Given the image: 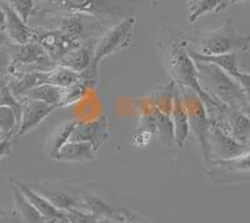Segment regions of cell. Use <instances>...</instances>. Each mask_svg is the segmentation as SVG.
<instances>
[{
	"mask_svg": "<svg viewBox=\"0 0 250 223\" xmlns=\"http://www.w3.org/2000/svg\"><path fill=\"white\" fill-rule=\"evenodd\" d=\"M19 120L17 114L8 107L0 106V129L4 132L5 137L12 138L17 134Z\"/></svg>",
	"mask_w": 250,
	"mask_h": 223,
	"instance_id": "obj_28",
	"label": "cell"
},
{
	"mask_svg": "<svg viewBox=\"0 0 250 223\" xmlns=\"http://www.w3.org/2000/svg\"><path fill=\"white\" fill-rule=\"evenodd\" d=\"M0 223H26L15 208L8 209L0 207Z\"/></svg>",
	"mask_w": 250,
	"mask_h": 223,
	"instance_id": "obj_32",
	"label": "cell"
},
{
	"mask_svg": "<svg viewBox=\"0 0 250 223\" xmlns=\"http://www.w3.org/2000/svg\"><path fill=\"white\" fill-rule=\"evenodd\" d=\"M171 120L174 127V140L178 147H183L185 140L190 135V124H189V117H188L187 108L183 102L182 94L179 88L175 86L174 90V102L173 111H171Z\"/></svg>",
	"mask_w": 250,
	"mask_h": 223,
	"instance_id": "obj_17",
	"label": "cell"
},
{
	"mask_svg": "<svg viewBox=\"0 0 250 223\" xmlns=\"http://www.w3.org/2000/svg\"><path fill=\"white\" fill-rule=\"evenodd\" d=\"M77 123V120H69V122H65L64 124L58 127V129L53 132L48 144L49 156L53 159H55V157H57L60 149L62 148V146H65L70 140V137L73 134V131H74Z\"/></svg>",
	"mask_w": 250,
	"mask_h": 223,
	"instance_id": "obj_24",
	"label": "cell"
},
{
	"mask_svg": "<svg viewBox=\"0 0 250 223\" xmlns=\"http://www.w3.org/2000/svg\"><path fill=\"white\" fill-rule=\"evenodd\" d=\"M10 139L12 138H4L3 140H0V160L10 155V152H12V142H10Z\"/></svg>",
	"mask_w": 250,
	"mask_h": 223,
	"instance_id": "obj_35",
	"label": "cell"
},
{
	"mask_svg": "<svg viewBox=\"0 0 250 223\" xmlns=\"http://www.w3.org/2000/svg\"><path fill=\"white\" fill-rule=\"evenodd\" d=\"M12 182H14V183L19 187L20 191L23 192L24 196L29 200V202H30V203L33 204L38 211H39L40 215L45 218L46 222L68 223V216H66V212L57 208V207H55L53 203H50L46 198H44L43 196L39 195L38 192H35L28 183L23 182V180L15 179V178H13Z\"/></svg>",
	"mask_w": 250,
	"mask_h": 223,
	"instance_id": "obj_15",
	"label": "cell"
},
{
	"mask_svg": "<svg viewBox=\"0 0 250 223\" xmlns=\"http://www.w3.org/2000/svg\"><path fill=\"white\" fill-rule=\"evenodd\" d=\"M109 138V120L105 115L98 117L97 119L78 122L75 126L71 142H85L91 144L95 151H99Z\"/></svg>",
	"mask_w": 250,
	"mask_h": 223,
	"instance_id": "obj_12",
	"label": "cell"
},
{
	"mask_svg": "<svg viewBox=\"0 0 250 223\" xmlns=\"http://www.w3.org/2000/svg\"><path fill=\"white\" fill-rule=\"evenodd\" d=\"M9 43V39L6 37L5 32H0V49H3Z\"/></svg>",
	"mask_w": 250,
	"mask_h": 223,
	"instance_id": "obj_37",
	"label": "cell"
},
{
	"mask_svg": "<svg viewBox=\"0 0 250 223\" xmlns=\"http://www.w3.org/2000/svg\"><path fill=\"white\" fill-rule=\"evenodd\" d=\"M91 60H93V46H90L89 44H82L66 53L58 62V66L65 67L74 72L83 73L90 67Z\"/></svg>",
	"mask_w": 250,
	"mask_h": 223,
	"instance_id": "obj_20",
	"label": "cell"
},
{
	"mask_svg": "<svg viewBox=\"0 0 250 223\" xmlns=\"http://www.w3.org/2000/svg\"><path fill=\"white\" fill-rule=\"evenodd\" d=\"M80 80H83L82 73L74 72L65 67L57 66L49 72V83L60 87V88H68L73 84L79 83Z\"/></svg>",
	"mask_w": 250,
	"mask_h": 223,
	"instance_id": "obj_25",
	"label": "cell"
},
{
	"mask_svg": "<svg viewBox=\"0 0 250 223\" xmlns=\"http://www.w3.org/2000/svg\"><path fill=\"white\" fill-rule=\"evenodd\" d=\"M97 151L91 144L85 142H71L69 140L65 146H62L55 159L64 162H86L95 158Z\"/></svg>",
	"mask_w": 250,
	"mask_h": 223,
	"instance_id": "obj_21",
	"label": "cell"
},
{
	"mask_svg": "<svg viewBox=\"0 0 250 223\" xmlns=\"http://www.w3.org/2000/svg\"><path fill=\"white\" fill-rule=\"evenodd\" d=\"M0 1L9 4L28 24L30 17L35 15V0H0Z\"/></svg>",
	"mask_w": 250,
	"mask_h": 223,
	"instance_id": "obj_30",
	"label": "cell"
},
{
	"mask_svg": "<svg viewBox=\"0 0 250 223\" xmlns=\"http://www.w3.org/2000/svg\"><path fill=\"white\" fill-rule=\"evenodd\" d=\"M137 24V18H125L124 20L110 28L102 35L97 44L93 46V60L85 72H83V78L91 86H95L99 77V66L106 57L128 48L133 39L134 29Z\"/></svg>",
	"mask_w": 250,
	"mask_h": 223,
	"instance_id": "obj_3",
	"label": "cell"
},
{
	"mask_svg": "<svg viewBox=\"0 0 250 223\" xmlns=\"http://www.w3.org/2000/svg\"><path fill=\"white\" fill-rule=\"evenodd\" d=\"M250 48V35L240 34L231 18H227L224 23L214 30L202 35L199 49L196 52L207 55L228 54V53L247 52Z\"/></svg>",
	"mask_w": 250,
	"mask_h": 223,
	"instance_id": "obj_4",
	"label": "cell"
},
{
	"mask_svg": "<svg viewBox=\"0 0 250 223\" xmlns=\"http://www.w3.org/2000/svg\"><path fill=\"white\" fill-rule=\"evenodd\" d=\"M5 13V34L9 42L13 44H28L34 42L35 28L30 26L19 17L17 12L9 4L0 1Z\"/></svg>",
	"mask_w": 250,
	"mask_h": 223,
	"instance_id": "obj_16",
	"label": "cell"
},
{
	"mask_svg": "<svg viewBox=\"0 0 250 223\" xmlns=\"http://www.w3.org/2000/svg\"><path fill=\"white\" fill-rule=\"evenodd\" d=\"M68 223H99V218L80 208H71L66 212Z\"/></svg>",
	"mask_w": 250,
	"mask_h": 223,
	"instance_id": "obj_31",
	"label": "cell"
},
{
	"mask_svg": "<svg viewBox=\"0 0 250 223\" xmlns=\"http://www.w3.org/2000/svg\"><path fill=\"white\" fill-rule=\"evenodd\" d=\"M200 1H202V0H187L188 5H189V9L194 8V6H195L196 4H199Z\"/></svg>",
	"mask_w": 250,
	"mask_h": 223,
	"instance_id": "obj_40",
	"label": "cell"
},
{
	"mask_svg": "<svg viewBox=\"0 0 250 223\" xmlns=\"http://www.w3.org/2000/svg\"><path fill=\"white\" fill-rule=\"evenodd\" d=\"M34 42L43 46L49 57L57 64L66 53L75 49L77 46L82 45L57 29H49L45 26H37L35 28Z\"/></svg>",
	"mask_w": 250,
	"mask_h": 223,
	"instance_id": "obj_10",
	"label": "cell"
},
{
	"mask_svg": "<svg viewBox=\"0 0 250 223\" xmlns=\"http://www.w3.org/2000/svg\"><path fill=\"white\" fill-rule=\"evenodd\" d=\"M48 22L49 29H57L59 32L84 44L99 34L103 24L99 18L84 13H58L44 17Z\"/></svg>",
	"mask_w": 250,
	"mask_h": 223,
	"instance_id": "obj_6",
	"label": "cell"
},
{
	"mask_svg": "<svg viewBox=\"0 0 250 223\" xmlns=\"http://www.w3.org/2000/svg\"><path fill=\"white\" fill-rule=\"evenodd\" d=\"M31 188L39 195L54 204L57 208L68 212L71 208H79L80 196L71 191L70 188L62 186L58 182H38V183H28Z\"/></svg>",
	"mask_w": 250,
	"mask_h": 223,
	"instance_id": "obj_13",
	"label": "cell"
},
{
	"mask_svg": "<svg viewBox=\"0 0 250 223\" xmlns=\"http://www.w3.org/2000/svg\"><path fill=\"white\" fill-rule=\"evenodd\" d=\"M49 83V72H28L12 75L8 80V86L13 94L21 99L29 90L42 84Z\"/></svg>",
	"mask_w": 250,
	"mask_h": 223,
	"instance_id": "obj_18",
	"label": "cell"
},
{
	"mask_svg": "<svg viewBox=\"0 0 250 223\" xmlns=\"http://www.w3.org/2000/svg\"><path fill=\"white\" fill-rule=\"evenodd\" d=\"M21 102H23V112H21L17 134H15L17 137H23L28 134L29 132L37 128L57 108L54 106L34 99H21Z\"/></svg>",
	"mask_w": 250,
	"mask_h": 223,
	"instance_id": "obj_14",
	"label": "cell"
},
{
	"mask_svg": "<svg viewBox=\"0 0 250 223\" xmlns=\"http://www.w3.org/2000/svg\"><path fill=\"white\" fill-rule=\"evenodd\" d=\"M0 106L8 107V108L12 109L15 114H17L18 120L20 122L21 112H23V102L13 94V92L9 88L8 83L0 86Z\"/></svg>",
	"mask_w": 250,
	"mask_h": 223,
	"instance_id": "obj_29",
	"label": "cell"
},
{
	"mask_svg": "<svg viewBox=\"0 0 250 223\" xmlns=\"http://www.w3.org/2000/svg\"><path fill=\"white\" fill-rule=\"evenodd\" d=\"M90 88H93V86L89 82H86L84 78H83V80H80L79 83H75L73 86L68 87V88H64L62 107H68L71 106V104L78 103L79 100H82L84 98L86 90Z\"/></svg>",
	"mask_w": 250,
	"mask_h": 223,
	"instance_id": "obj_26",
	"label": "cell"
},
{
	"mask_svg": "<svg viewBox=\"0 0 250 223\" xmlns=\"http://www.w3.org/2000/svg\"><path fill=\"white\" fill-rule=\"evenodd\" d=\"M58 13H84L99 19L119 14L108 0H35V15L44 18Z\"/></svg>",
	"mask_w": 250,
	"mask_h": 223,
	"instance_id": "obj_8",
	"label": "cell"
},
{
	"mask_svg": "<svg viewBox=\"0 0 250 223\" xmlns=\"http://www.w3.org/2000/svg\"><path fill=\"white\" fill-rule=\"evenodd\" d=\"M12 58L10 77L28 72H50L58 66L45 49L37 42L28 44H6Z\"/></svg>",
	"mask_w": 250,
	"mask_h": 223,
	"instance_id": "obj_7",
	"label": "cell"
},
{
	"mask_svg": "<svg viewBox=\"0 0 250 223\" xmlns=\"http://www.w3.org/2000/svg\"><path fill=\"white\" fill-rule=\"evenodd\" d=\"M79 208L89 212L99 220L102 218H111V220L123 221L120 209H114L105 200L94 195L80 196Z\"/></svg>",
	"mask_w": 250,
	"mask_h": 223,
	"instance_id": "obj_19",
	"label": "cell"
},
{
	"mask_svg": "<svg viewBox=\"0 0 250 223\" xmlns=\"http://www.w3.org/2000/svg\"><path fill=\"white\" fill-rule=\"evenodd\" d=\"M236 80H238V83L242 86L243 90H244L245 95L248 98V102L250 104V73L247 72H242V70H239L235 75H234Z\"/></svg>",
	"mask_w": 250,
	"mask_h": 223,
	"instance_id": "obj_33",
	"label": "cell"
},
{
	"mask_svg": "<svg viewBox=\"0 0 250 223\" xmlns=\"http://www.w3.org/2000/svg\"><path fill=\"white\" fill-rule=\"evenodd\" d=\"M214 183H233L250 179V149L244 155L228 160L213 159L207 167Z\"/></svg>",
	"mask_w": 250,
	"mask_h": 223,
	"instance_id": "obj_9",
	"label": "cell"
},
{
	"mask_svg": "<svg viewBox=\"0 0 250 223\" xmlns=\"http://www.w3.org/2000/svg\"><path fill=\"white\" fill-rule=\"evenodd\" d=\"M62 92H64V88H60V87L54 86V84L46 83L42 84L39 87H35L31 90H29L21 99L39 100V102H44V103L59 108V107H62Z\"/></svg>",
	"mask_w": 250,
	"mask_h": 223,
	"instance_id": "obj_23",
	"label": "cell"
},
{
	"mask_svg": "<svg viewBox=\"0 0 250 223\" xmlns=\"http://www.w3.org/2000/svg\"><path fill=\"white\" fill-rule=\"evenodd\" d=\"M183 102L187 108L189 124H190V133H193L196 140L199 142L200 151H202L203 160L205 166H209L211 162L210 144H209V135L213 123L208 115L207 107L200 97L194 92L193 89L179 88Z\"/></svg>",
	"mask_w": 250,
	"mask_h": 223,
	"instance_id": "obj_5",
	"label": "cell"
},
{
	"mask_svg": "<svg viewBox=\"0 0 250 223\" xmlns=\"http://www.w3.org/2000/svg\"><path fill=\"white\" fill-rule=\"evenodd\" d=\"M12 191L15 206L14 208L25 220L26 223H48L45 221V218L40 215L39 211L29 202L28 198L24 196L23 192L20 191V188L14 182H12Z\"/></svg>",
	"mask_w": 250,
	"mask_h": 223,
	"instance_id": "obj_22",
	"label": "cell"
},
{
	"mask_svg": "<svg viewBox=\"0 0 250 223\" xmlns=\"http://www.w3.org/2000/svg\"><path fill=\"white\" fill-rule=\"evenodd\" d=\"M224 8H228L229 5H234L236 3H242V1H247V0H222Z\"/></svg>",
	"mask_w": 250,
	"mask_h": 223,
	"instance_id": "obj_38",
	"label": "cell"
},
{
	"mask_svg": "<svg viewBox=\"0 0 250 223\" xmlns=\"http://www.w3.org/2000/svg\"><path fill=\"white\" fill-rule=\"evenodd\" d=\"M203 89L220 104L240 111L250 117V104L238 80L220 67L195 62Z\"/></svg>",
	"mask_w": 250,
	"mask_h": 223,
	"instance_id": "obj_2",
	"label": "cell"
},
{
	"mask_svg": "<svg viewBox=\"0 0 250 223\" xmlns=\"http://www.w3.org/2000/svg\"><path fill=\"white\" fill-rule=\"evenodd\" d=\"M99 223H124V222L119 220H111V218H102V220H99Z\"/></svg>",
	"mask_w": 250,
	"mask_h": 223,
	"instance_id": "obj_39",
	"label": "cell"
},
{
	"mask_svg": "<svg viewBox=\"0 0 250 223\" xmlns=\"http://www.w3.org/2000/svg\"><path fill=\"white\" fill-rule=\"evenodd\" d=\"M122 212L123 222L124 223H151L150 221L145 220L142 216L137 215V213H133L130 211H125V209H120Z\"/></svg>",
	"mask_w": 250,
	"mask_h": 223,
	"instance_id": "obj_34",
	"label": "cell"
},
{
	"mask_svg": "<svg viewBox=\"0 0 250 223\" xmlns=\"http://www.w3.org/2000/svg\"><path fill=\"white\" fill-rule=\"evenodd\" d=\"M209 144H210L211 160L233 159V158L244 155L245 152L250 149V146L240 143L235 138L215 126H211Z\"/></svg>",
	"mask_w": 250,
	"mask_h": 223,
	"instance_id": "obj_11",
	"label": "cell"
},
{
	"mask_svg": "<svg viewBox=\"0 0 250 223\" xmlns=\"http://www.w3.org/2000/svg\"><path fill=\"white\" fill-rule=\"evenodd\" d=\"M224 9L222 0H202L199 4H196L194 8L190 9L189 20H190V23L194 24L199 18L207 14H211V13L222 12Z\"/></svg>",
	"mask_w": 250,
	"mask_h": 223,
	"instance_id": "obj_27",
	"label": "cell"
},
{
	"mask_svg": "<svg viewBox=\"0 0 250 223\" xmlns=\"http://www.w3.org/2000/svg\"><path fill=\"white\" fill-rule=\"evenodd\" d=\"M189 44L190 38L182 29L176 26H164L160 29L159 49L171 80L178 88L193 89L207 108L224 106L218 103L203 89L196 64L189 53Z\"/></svg>",
	"mask_w": 250,
	"mask_h": 223,
	"instance_id": "obj_1",
	"label": "cell"
},
{
	"mask_svg": "<svg viewBox=\"0 0 250 223\" xmlns=\"http://www.w3.org/2000/svg\"><path fill=\"white\" fill-rule=\"evenodd\" d=\"M5 13L3 10V6H1V3H0V32H5Z\"/></svg>",
	"mask_w": 250,
	"mask_h": 223,
	"instance_id": "obj_36",
	"label": "cell"
}]
</instances>
